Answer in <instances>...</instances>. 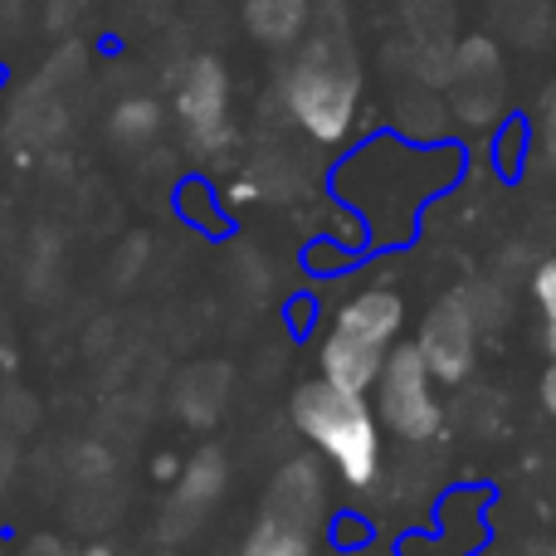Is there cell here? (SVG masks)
I'll use <instances>...</instances> for the list:
<instances>
[{
    "label": "cell",
    "mask_w": 556,
    "mask_h": 556,
    "mask_svg": "<svg viewBox=\"0 0 556 556\" xmlns=\"http://www.w3.org/2000/svg\"><path fill=\"white\" fill-rule=\"evenodd\" d=\"M459 176L454 147H415L401 137H376L371 147L352 152L337 172V195L352 205L362 225L395 220V235H410L420 211Z\"/></svg>",
    "instance_id": "6da1fadb"
},
{
    "label": "cell",
    "mask_w": 556,
    "mask_h": 556,
    "mask_svg": "<svg viewBox=\"0 0 556 556\" xmlns=\"http://www.w3.org/2000/svg\"><path fill=\"white\" fill-rule=\"evenodd\" d=\"M278 98L317 147H342L362 113V59L352 39L342 29L303 35L278 74Z\"/></svg>",
    "instance_id": "7a4b0ae2"
},
{
    "label": "cell",
    "mask_w": 556,
    "mask_h": 556,
    "mask_svg": "<svg viewBox=\"0 0 556 556\" xmlns=\"http://www.w3.org/2000/svg\"><path fill=\"white\" fill-rule=\"evenodd\" d=\"M288 420L313 444L317 459L332 464L337 479L352 493L376 489V479H381V420L371 410V395L313 376L293 391Z\"/></svg>",
    "instance_id": "3957f363"
},
{
    "label": "cell",
    "mask_w": 556,
    "mask_h": 556,
    "mask_svg": "<svg viewBox=\"0 0 556 556\" xmlns=\"http://www.w3.org/2000/svg\"><path fill=\"white\" fill-rule=\"evenodd\" d=\"M401 337H405V298L386 283L362 288L327 323L323 346H317V376L366 395Z\"/></svg>",
    "instance_id": "277c9868"
},
{
    "label": "cell",
    "mask_w": 556,
    "mask_h": 556,
    "mask_svg": "<svg viewBox=\"0 0 556 556\" xmlns=\"http://www.w3.org/2000/svg\"><path fill=\"white\" fill-rule=\"evenodd\" d=\"M434 376L425 366V356L415 352V342H395L386 356L381 376L366 395H371V410L381 420V430H391L405 444H434L444 434V401L434 391Z\"/></svg>",
    "instance_id": "5b68a950"
},
{
    "label": "cell",
    "mask_w": 556,
    "mask_h": 556,
    "mask_svg": "<svg viewBox=\"0 0 556 556\" xmlns=\"http://www.w3.org/2000/svg\"><path fill=\"white\" fill-rule=\"evenodd\" d=\"M479 317H473L469 298L459 293H444L430 303V313L420 317V327H415V352L425 356V366H430V376L440 386H464L469 381V371L479 366Z\"/></svg>",
    "instance_id": "8992f818"
},
{
    "label": "cell",
    "mask_w": 556,
    "mask_h": 556,
    "mask_svg": "<svg viewBox=\"0 0 556 556\" xmlns=\"http://www.w3.org/2000/svg\"><path fill=\"white\" fill-rule=\"evenodd\" d=\"M176 123L195 152H220L230 142V74L215 54H195L176 78Z\"/></svg>",
    "instance_id": "52a82bcc"
},
{
    "label": "cell",
    "mask_w": 556,
    "mask_h": 556,
    "mask_svg": "<svg viewBox=\"0 0 556 556\" xmlns=\"http://www.w3.org/2000/svg\"><path fill=\"white\" fill-rule=\"evenodd\" d=\"M225 483H230V459H225V450H215V444L195 450L191 459L176 469L172 493H166V508H162L166 538H191V532L211 518L215 503L225 498Z\"/></svg>",
    "instance_id": "ba28073f"
},
{
    "label": "cell",
    "mask_w": 556,
    "mask_h": 556,
    "mask_svg": "<svg viewBox=\"0 0 556 556\" xmlns=\"http://www.w3.org/2000/svg\"><path fill=\"white\" fill-rule=\"evenodd\" d=\"M483 508H489V493L479 489H459L440 503L430 532H415L405 538L395 556H473L489 542V528H483Z\"/></svg>",
    "instance_id": "9c48e42d"
},
{
    "label": "cell",
    "mask_w": 556,
    "mask_h": 556,
    "mask_svg": "<svg viewBox=\"0 0 556 556\" xmlns=\"http://www.w3.org/2000/svg\"><path fill=\"white\" fill-rule=\"evenodd\" d=\"M260 513H274V518L313 528V532L327 528V479H323L317 454H298V459H288L274 473L269 489H264Z\"/></svg>",
    "instance_id": "30bf717a"
},
{
    "label": "cell",
    "mask_w": 556,
    "mask_h": 556,
    "mask_svg": "<svg viewBox=\"0 0 556 556\" xmlns=\"http://www.w3.org/2000/svg\"><path fill=\"white\" fill-rule=\"evenodd\" d=\"M313 25V0H244V29L269 49H293Z\"/></svg>",
    "instance_id": "8fae6325"
},
{
    "label": "cell",
    "mask_w": 556,
    "mask_h": 556,
    "mask_svg": "<svg viewBox=\"0 0 556 556\" xmlns=\"http://www.w3.org/2000/svg\"><path fill=\"white\" fill-rule=\"evenodd\" d=\"M317 542H323V532L283 522V518H274V513H260L254 528L244 532L240 556H317Z\"/></svg>",
    "instance_id": "7c38bea8"
},
{
    "label": "cell",
    "mask_w": 556,
    "mask_h": 556,
    "mask_svg": "<svg viewBox=\"0 0 556 556\" xmlns=\"http://www.w3.org/2000/svg\"><path fill=\"white\" fill-rule=\"evenodd\" d=\"M162 123H166V113L156 98H123L113 108V117H108V132L123 147H147L162 137Z\"/></svg>",
    "instance_id": "4fadbf2b"
},
{
    "label": "cell",
    "mask_w": 556,
    "mask_h": 556,
    "mask_svg": "<svg viewBox=\"0 0 556 556\" xmlns=\"http://www.w3.org/2000/svg\"><path fill=\"white\" fill-rule=\"evenodd\" d=\"M532 303L542 307V342H547V356H556V254L538 264L532 274Z\"/></svg>",
    "instance_id": "5bb4252c"
},
{
    "label": "cell",
    "mask_w": 556,
    "mask_h": 556,
    "mask_svg": "<svg viewBox=\"0 0 556 556\" xmlns=\"http://www.w3.org/2000/svg\"><path fill=\"white\" fill-rule=\"evenodd\" d=\"M538 152H542V162L556 172V84L547 88V98H542V113H538Z\"/></svg>",
    "instance_id": "9a60e30c"
},
{
    "label": "cell",
    "mask_w": 556,
    "mask_h": 556,
    "mask_svg": "<svg viewBox=\"0 0 556 556\" xmlns=\"http://www.w3.org/2000/svg\"><path fill=\"white\" fill-rule=\"evenodd\" d=\"M538 395H542V410L556 420V356L547 362V371H542V381H538Z\"/></svg>",
    "instance_id": "2e32d148"
},
{
    "label": "cell",
    "mask_w": 556,
    "mask_h": 556,
    "mask_svg": "<svg viewBox=\"0 0 556 556\" xmlns=\"http://www.w3.org/2000/svg\"><path fill=\"white\" fill-rule=\"evenodd\" d=\"M176 469H181V459H172V454H162V459L152 464V473H156V479H176Z\"/></svg>",
    "instance_id": "e0dca14e"
},
{
    "label": "cell",
    "mask_w": 556,
    "mask_h": 556,
    "mask_svg": "<svg viewBox=\"0 0 556 556\" xmlns=\"http://www.w3.org/2000/svg\"><path fill=\"white\" fill-rule=\"evenodd\" d=\"M346 556H381V552H376L371 542H356V547H346Z\"/></svg>",
    "instance_id": "ac0fdd59"
},
{
    "label": "cell",
    "mask_w": 556,
    "mask_h": 556,
    "mask_svg": "<svg viewBox=\"0 0 556 556\" xmlns=\"http://www.w3.org/2000/svg\"><path fill=\"white\" fill-rule=\"evenodd\" d=\"M15 10H20V0H0V25H5V20L15 15Z\"/></svg>",
    "instance_id": "d6986e66"
},
{
    "label": "cell",
    "mask_w": 556,
    "mask_h": 556,
    "mask_svg": "<svg viewBox=\"0 0 556 556\" xmlns=\"http://www.w3.org/2000/svg\"><path fill=\"white\" fill-rule=\"evenodd\" d=\"M78 556H113L108 547H88V552H78Z\"/></svg>",
    "instance_id": "ffe728a7"
},
{
    "label": "cell",
    "mask_w": 556,
    "mask_h": 556,
    "mask_svg": "<svg viewBox=\"0 0 556 556\" xmlns=\"http://www.w3.org/2000/svg\"><path fill=\"white\" fill-rule=\"evenodd\" d=\"M473 556H518V552H483V547H479V552H473Z\"/></svg>",
    "instance_id": "44dd1931"
},
{
    "label": "cell",
    "mask_w": 556,
    "mask_h": 556,
    "mask_svg": "<svg viewBox=\"0 0 556 556\" xmlns=\"http://www.w3.org/2000/svg\"><path fill=\"white\" fill-rule=\"evenodd\" d=\"M552 518H556V483H552Z\"/></svg>",
    "instance_id": "7402d4cb"
},
{
    "label": "cell",
    "mask_w": 556,
    "mask_h": 556,
    "mask_svg": "<svg viewBox=\"0 0 556 556\" xmlns=\"http://www.w3.org/2000/svg\"><path fill=\"white\" fill-rule=\"evenodd\" d=\"M542 556H556V547H552V552H542Z\"/></svg>",
    "instance_id": "603a6c76"
}]
</instances>
